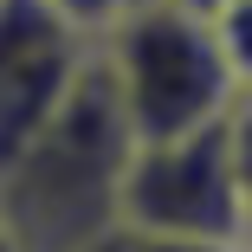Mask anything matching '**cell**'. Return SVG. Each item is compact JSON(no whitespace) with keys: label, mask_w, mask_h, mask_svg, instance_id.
Returning a JSON list of instances; mask_svg holds the SVG:
<instances>
[{"label":"cell","mask_w":252,"mask_h":252,"mask_svg":"<svg viewBox=\"0 0 252 252\" xmlns=\"http://www.w3.org/2000/svg\"><path fill=\"white\" fill-rule=\"evenodd\" d=\"M123 162L129 129L91 45V65L65 91V104L0 156V226L20 252H91L104 233H117Z\"/></svg>","instance_id":"obj_1"},{"label":"cell","mask_w":252,"mask_h":252,"mask_svg":"<svg viewBox=\"0 0 252 252\" xmlns=\"http://www.w3.org/2000/svg\"><path fill=\"white\" fill-rule=\"evenodd\" d=\"M97 71L110 84V104L129 129V142H162L207 129L233 110V71L214 45V26L181 7L142 0L97 39Z\"/></svg>","instance_id":"obj_2"},{"label":"cell","mask_w":252,"mask_h":252,"mask_svg":"<svg viewBox=\"0 0 252 252\" xmlns=\"http://www.w3.org/2000/svg\"><path fill=\"white\" fill-rule=\"evenodd\" d=\"M117 226L142 239H246L239 175L226 149V117L188 136L129 142V162L117 181Z\"/></svg>","instance_id":"obj_3"},{"label":"cell","mask_w":252,"mask_h":252,"mask_svg":"<svg viewBox=\"0 0 252 252\" xmlns=\"http://www.w3.org/2000/svg\"><path fill=\"white\" fill-rule=\"evenodd\" d=\"M91 65V39L45 0H0V156L65 104Z\"/></svg>","instance_id":"obj_4"},{"label":"cell","mask_w":252,"mask_h":252,"mask_svg":"<svg viewBox=\"0 0 252 252\" xmlns=\"http://www.w3.org/2000/svg\"><path fill=\"white\" fill-rule=\"evenodd\" d=\"M207 26H214V45H220V59H226L233 84L246 91V84H252V0H226Z\"/></svg>","instance_id":"obj_5"},{"label":"cell","mask_w":252,"mask_h":252,"mask_svg":"<svg viewBox=\"0 0 252 252\" xmlns=\"http://www.w3.org/2000/svg\"><path fill=\"white\" fill-rule=\"evenodd\" d=\"M226 149H233V175H239V207H246V239H252V84L233 97L226 110Z\"/></svg>","instance_id":"obj_6"},{"label":"cell","mask_w":252,"mask_h":252,"mask_svg":"<svg viewBox=\"0 0 252 252\" xmlns=\"http://www.w3.org/2000/svg\"><path fill=\"white\" fill-rule=\"evenodd\" d=\"M45 7H52L59 20H71V26H78L91 45H97V39H104V32H110L123 13H136L142 0H45Z\"/></svg>","instance_id":"obj_7"},{"label":"cell","mask_w":252,"mask_h":252,"mask_svg":"<svg viewBox=\"0 0 252 252\" xmlns=\"http://www.w3.org/2000/svg\"><path fill=\"white\" fill-rule=\"evenodd\" d=\"M123 233V226H117ZM129 246L136 252H252V246H239V239H142V233H129Z\"/></svg>","instance_id":"obj_8"},{"label":"cell","mask_w":252,"mask_h":252,"mask_svg":"<svg viewBox=\"0 0 252 252\" xmlns=\"http://www.w3.org/2000/svg\"><path fill=\"white\" fill-rule=\"evenodd\" d=\"M162 7H181V13H194V20H214L226 0H162Z\"/></svg>","instance_id":"obj_9"},{"label":"cell","mask_w":252,"mask_h":252,"mask_svg":"<svg viewBox=\"0 0 252 252\" xmlns=\"http://www.w3.org/2000/svg\"><path fill=\"white\" fill-rule=\"evenodd\" d=\"M91 252H136V246H129V233H104V239H97Z\"/></svg>","instance_id":"obj_10"},{"label":"cell","mask_w":252,"mask_h":252,"mask_svg":"<svg viewBox=\"0 0 252 252\" xmlns=\"http://www.w3.org/2000/svg\"><path fill=\"white\" fill-rule=\"evenodd\" d=\"M0 252H20V246H13V233H7V226H0Z\"/></svg>","instance_id":"obj_11"}]
</instances>
